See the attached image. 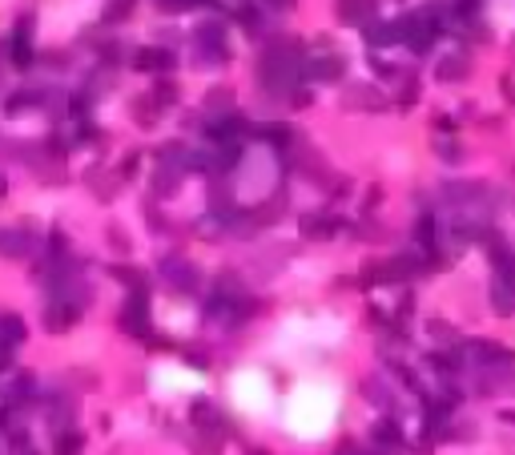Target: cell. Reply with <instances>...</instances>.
I'll use <instances>...</instances> for the list:
<instances>
[{
  "label": "cell",
  "mask_w": 515,
  "mask_h": 455,
  "mask_svg": "<svg viewBox=\"0 0 515 455\" xmlns=\"http://www.w3.org/2000/svg\"><path fill=\"white\" fill-rule=\"evenodd\" d=\"M467 57H451V61H443V65H439V77H443V81H463V77H467Z\"/></svg>",
  "instance_id": "cell-1"
},
{
  "label": "cell",
  "mask_w": 515,
  "mask_h": 455,
  "mask_svg": "<svg viewBox=\"0 0 515 455\" xmlns=\"http://www.w3.org/2000/svg\"><path fill=\"white\" fill-rule=\"evenodd\" d=\"M338 21L342 24L362 21V0H338Z\"/></svg>",
  "instance_id": "cell-2"
},
{
  "label": "cell",
  "mask_w": 515,
  "mask_h": 455,
  "mask_svg": "<svg viewBox=\"0 0 515 455\" xmlns=\"http://www.w3.org/2000/svg\"><path fill=\"white\" fill-rule=\"evenodd\" d=\"M503 419H507V423H515V411H507V415H503Z\"/></svg>",
  "instance_id": "cell-3"
}]
</instances>
